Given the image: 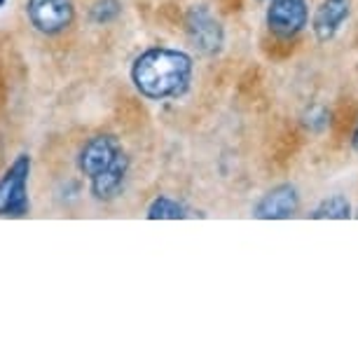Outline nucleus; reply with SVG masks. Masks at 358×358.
Masks as SVG:
<instances>
[{"label": "nucleus", "mask_w": 358, "mask_h": 358, "mask_svg": "<svg viewBox=\"0 0 358 358\" xmlns=\"http://www.w3.org/2000/svg\"><path fill=\"white\" fill-rule=\"evenodd\" d=\"M5 3H8V0H0V8H5Z\"/></svg>", "instance_id": "14"}, {"label": "nucleus", "mask_w": 358, "mask_h": 358, "mask_svg": "<svg viewBox=\"0 0 358 358\" xmlns=\"http://www.w3.org/2000/svg\"><path fill=\"white\" fill-rule=\"evenodd\" d=\"M260 3H262V0H260Z\"/></svg>", "instance_id": "15"}, {"label": "nucleus", "mask_w": 358, "mask_h": 358, "mask_svg": "<svg viewBox=\"0 0 358 358\" xmlns=\"http://www.w3.org/2000/svg\"><path fill=\"white\" fill-rule=\"evenodd\" d=\"M26 17L43 36H59L76 22V0H26Z\"/></svg>", "instance_id": "5"}, {"label": "nucleus", "mask_w": 358, "mask_h": 358, "mask_svg": "<svg viewBox=\"0 0 358 358\" xmlns=\"http://www.w3.org/2000/svg\"><path fill=\"white\" fill-rule=\"evenodd\" d=\"M305 124L312 131H323L330 124V113L326 110V108H321V106L309 108V113L305 115Z\"/></svg>", "instance_id": "12"}, {"label": "nucleus", "mask_w": 358, "mask_h": 358, "mask_svg": "<svg viewBox=\"0 0 358 358\" xmlns=\"http://www.w3.org/2000/svg\"><path fill=\"white\" fill-rule=\"evenodd\" d=\"M120 15H122V0H96L90 10L92 22L96 26L113 24Z\"/></svg>", "instance_id": "11"}, {"label": "nucleus", "mask_w": 358, "mask_h": 358, "mask_svg": "<svg viewBox=\"0 0 358 358\" xmlns=\"http://www.w3.org/2000/svg\"><path fill=\"white\" fill-rule=\"evenodd\" d=\"M187 206L183 201H178L176 197H169V194H157L150 204H148L145 218L148 220H183L187 218Z\"/></svg>", "instance_id": "9"}, {"label": "nucleus", "mask_w": 358, "mask_h": 358, "mask_svg": "<svg viewBox=\"0 0 358 358\" xmlns=\"http://www.w3.org/2000/svg\"><path fill=\"white\" fill-rule=\"evenodd\" d=\"M351 148H354V152H358V124H356L354 134H351Z\"/></svg>", "instance_id": "13"}, {"label": "nucleus", "mask_w": 358, "mask_h": 358, "mask_svg": "<svg viewBox=\"0 0 358 358\" xmlns=\"http://www.w3.org/2000/svg\"><path fill=\"white\" fill-rule=\"evenodd\" d=\"M129 76L141 96L150 101L180 99L192 85L194 62L176 47H148L134 59Z\"/></svg>", "instance_id": "1"}, {"label": "nucleus", "mask_w": 358, "mask_h": 358, "mask_svg": "<svg viewBox=\"0 0 358 358\" xmlns=\"http://www.w3.org/2000/svg\"><path fill=\"white\" fill-rule=\"evenodd\" d=\"M33 159L29 152L17 155L15 162L0 176V218H24L31 211L29 180Z\"/></svg>", "instance_id": "3"}, {"label": "nucleus", "mask_w": 358, "mask_h": 358, "mask_svg": "<svg viewBox=\"0 0 358 358\" xmlns=\"http://www.w3.org/2000/svg\"><path fill=\"white\" fill-rule=\"evenodd\" d=\"M300 211V192L293 183H281L267 190L255 201L253 218L258 220H288Z\"/></svg>", "instance_id": "7"}, {"label": "nucleus", "mask_w": 358, "mask_h": 358, "mask_svg": "<svg viewBox=\"0 0 358 358\" xmlns=\"http://www.w3.org/2000/svg\"><path fill=\"white\" fill-rule=\"evenodd\" d=\"M314 220H349L351 218V204L344 194H330V197L321 199L309 213Z\"/></svg>", "instance_id": "10"}, {"label": "nucleus", "mask_w": 358, "mask_h": 358, "mask_svg": "<svg viewBox=\"0 0 358 358\" xmlns=\"http://www.w3.org/2000/svg\"><path fill=\"white\" fill-rule=\"evenodd\" d=\"M265 22L276 38L290 40L309 26V3L307 0H267Z\"/></svg>", "instance_id": "6"}, {"label": "nucleus", "mask_w": 358, "mask_h": 358, "mask_svg": "<svg viewBox=\"0 0 358 358\" xmlns=\"http://www.w3.org/2000/svg\"><path fill=\"white\" fill-rule=\"evenodd\" d=\"M185 33L187 40L194 45V50L204 54V57H215L225 47V29H222L220 19H215L206 5H192L187 10Z\"/></svg>", "instance_id": "4"}, {"label": "nucleus", "mask_w": 358, "mask_h": 358, "mask_svg": "<svg viewBox=\"0 0 358 358\" xmlns=\"http://www.w3.org/2000/svg\"><path fill=\"white\" fill-rule=\"evenodd\" d=\"M351 15V0H321L312 17V31L319 43H330Z\"/></svg>", "instance_id": "8"}, {"label": "nucleus", "mask_w": 358, "mask_h": 358, "mask_svg": "<svg viewBox=\"0 0 358 358\" xmlns=\"http://www.w3.org/2000/svg\"><path fill=\"white\" fill-rule=\"evenodd\" d=\"M131 159L115 134H94L78 152V169L90 180L96 201H113L124 190Z\"/></svg>", "instance_id": "2"}]
</instances>
